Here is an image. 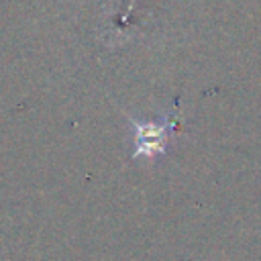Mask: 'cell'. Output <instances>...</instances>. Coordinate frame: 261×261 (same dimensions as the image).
Wrapping results in <instances>:
<instances>
[{
  "label": "cell",
  "mask_w": 261,
  "mask_h": 261,
  "mask_svg": "<svg viewBox=\"0 0 261 261\" xmlns=\"http://www.w3.org/2000/svg\"><path fill=\"white\" fill-rule=\"evenodd\" d=\"M133 124H135V128H137V149H135V157H151L153 153L165 151V143L169 141L171 130L175 128V120H173V118H165V120L159 122V124L133 120Z\"/></svg>",
  "instance_id": "1"
}]
</instances>
